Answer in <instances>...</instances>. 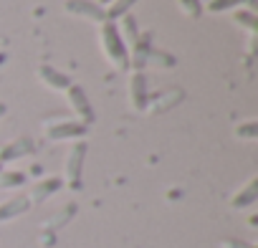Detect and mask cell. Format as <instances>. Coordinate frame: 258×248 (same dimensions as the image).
I'll return each instance as SVG.
<instances>
[{
	"mask_svg": "<svg viewBox=\"0 0 258 248\" xmlns=\"http://www.w3.org/2000/svg\"><path fill=\"white\" fill-rule=\"evenodd\" d=\"M99 46L106 56V61L116 69V71H126L129 69V51L124 46V41L116 33V23L104 21L99 26Z\"/></svg>",
	"mask_w": 258,
	"mask_h": 248,
	"instance_id": "cell-1",
	"label": "cell"
},
{
	"mask_svg": "<svg viewBox=\"0 0 258 248\" xmlns=\"http://www.w3.org/2000/svg\"><path fill=\"white\" fill-rule=\"evenodd\" d=\"M43 130H46V137L51 142H63V140L79 142L86 135V124H81L76 119H48L43 124Z\"/></svg>",
	"mask_w": 258,
	"mask_h": 248,
	"instance_id": "cell-2",
	"label": "cell"
},
{
	"mask_svg": "<svg viewBox=\"0 0 258 248\" xmlns=\"http://www.w3.org/2000/svg\"><path fill=\"white\" fill-rule=\"evenodd\" d=\"M84 160H86V142L79 140L69 147L66 162H63V180L71 190L81 188V172H84Z\"/></svg>",
	"mask_w": 258,
	"mask_h": 248,
	"instance_id": "cell-3",
	"label": "cell"
},
{
	"mask_svg": "<svg viewBox=\"0 0 258 248\" xmlns=\"http://www.w3.org/2000/svg\"><path fill=\"white\" fill-rule=\"evenodd\" d=\"M66 99H69V106H71V111H74L76 121H81V124H86V127H89V124L96 119L94 106H91V101H89L86 91H84L79 84H71V86L66 89Z\"/></svg>",
	"mask_w": 258,
	"mask_h": 248,
	"instance_id": "cell-4",
	"label": "cell"
},
{
	"mask_svg": "<svg viewBox=\"0 0 258 248\" xmlns=\"http://www.w3.org/2000/svg\"><path fill=\"white\" fill-rule=\"evenodd\" d=\"M66 13H71V16H79V18H86V21H91V23H104L106 21V16H104V8L101 6H96L94 0H66Z\"/></svg>",
	"mask_w": 258,
	"mask_h": 248,
	"instance_id": "cell-5",
	"label": "cell"
},
{
	"mask_svg": "<svg viewBox=\"0 0 258 248\" xmlns=\"http://www.w3.org/2000/svg\"><path fill=\"white\" fill-rule=\"evenodd\" d=\"M147 79L142 71H132V76H129V106H132L135 111H145L147 106Z\"/></svg>",
	"mask_w": 258,
	"mask_h": 248,
	"instance_id": "cell-6",
	"label": "cell"
},
{
	"mask_svg": "<svg viewBox=\"0 0 258 248\" xmlns=\"http://www.w3.org/2000/svg\"><path fill=\"white\" fill-rule=\"evenodd\" d=\"M36 152V142L31 137H18L8 145L0 147V165H6V162H13V160H21L26 155Z\"/></svg>",
	"mask_w": 258,
	"mask_h": 248,
	"instance_id": "cell-7",
	"label": "cell"
},
{
	"mask_svg": "<svg viewBox=\"0 0 258 248\" xmlns=\"http://www.w3.org/2000/svg\"><path fill=\"white\" fill-rule=\"evenodd\" d=\"M182 89H167V91H162V94H157V96H150L147 99V106H145V111H150V114H160V111H170L175 104H180L182 101Z\"/></svg>",
	"mask_w": 258,
	"mask_h": 248,
	"instance_id": "cell-8",
	"label": "cell"
},
{
	"mask_svg": "<svg viewBox=\"0 0 258 248\" xmlns=\"http://www.w3.org/2000/svg\"><path fill=\"white\" fill-rule=\"evenodd\" d=\"M36 74H38V79H41L51 91H66V89L71 86V79H69L63 71H58V69L48 66V64H41V66L36 69Z\"/></svg>",
	"mask_w": 258,
	"mask_h": 248,
	"instance_id": "cell-9",
	"label": "cell"
},
{
	"mask_svg": "<svg viewBox=\"0 0 258 248\" xmlns=\"http://www.w3.org/2000/svg\"><path fill=\"white\" fill-rule=\"evenodd\" d=\"M28 208H31L28 195H16V198H11L6 203H0V223H8V220L28 213Z\"/></svg>",
	"mask_w": 258,
	"mask_h": 248,
	"instance_id": "cell-10",
	"label": "cell"
},
{
	"mask_svg": "<svg viewBox=\"0 0 258 248\" xmlns=\"http://www.w3.org/2000/svg\"><path fill=\"white\" fill-rule=\"evenodd\" d=\"M258 200V177H250L240 190H235V195L230 198V205L233 208H248V205H253Z\"/></svg>",
	"mask_w": 258,
	"mask_h": 248,
	"instance_id": "cell-11",
	"label": "cell"
},
{
	"mask_svg": "<svg viewBox=\"0 0 258 248\" xmlns=\"http://www.w3.org/2000/svg\"><path fill=\"white\" fill-rule=\"evenodd\" d=\"M116 33H119V38L124 41V46H126V51L132 48L137 41H140V31H137V21L132 18V13H126L124 18H119L116 21Z\"/></svg>",
	"mask_w": 258,
	"mask_h": 248,
	"instance_id": "cell-12",
	"label": "cell"
},
{
	"mask_svg": "<svg viewBox=\"0 0 258 248\" xmlns=\"http://www.w3.org/2000/svg\"><path fill=\"white\" fill-rule=\"evenodd\" d=\"M152 46H150V36H142L132 48H129V66L132 71H142L147 66V56H150Z\"/></svg>",
	"mask_w": 258,
	"mask_h": 248,
	"instance_id": "cell-13",
	"label": "cell"
},
{
	"mask_svg": "<svg viewBox=\"0 0 258 248\" xmlns=\"http://www.w3.org/2000/svg\"><path fill=\"white\" fill-rule=\"evenodd\" d=\"M61 188V180L58 177H46V180H41L36 188H33V193L28 195V200L31 203H43L48 195H53L56 190Z\"/></svg>",
	"mask_w": 258,
	"mask_h": 248,
	"instance_id": "cell-14",
	"label": "cell"
},
{
	"mask_svg": "<svg viewBox=\"0 0 258 248\" xmlns=\"http://www.w3.org/2000/svg\"><path fill=\"white\" fill-rule=\"evenodd\" d=\"M135 3H137V0H111V3L104 8V16H106V21L116 23L119 18H124L129 11L135 8Z\"/></svg>",
	"mask_w": 258,
	"mask_h": 248,
	"instance_id": "cell-15",
	"label": "cell"
},
{
	"mask_svg": "<svg viewBox=\"0 0 258 248\" xmlns=\"http://www.w3.org/2000/svg\"><path fill=\"white\" fill-rule=\"evenodd\" d=\"M238 6H255V0H208V11L210 13H223V11H230V8H238Z\"/></svg>",
	"mask_w": 258,
	"mask_h": 248,
	"instance_id": "cell-16",
	"label": "cell"
},
{
	"mask_svg": "<svg viewBox=\"0 0 258 248\" xmlns=\"http://www.w3.org/2000/svg\"><path fill=\"white\" fill-rule=\"evenodd\" d=\"M235 137L238 140H255L258 137V121L255 119H248V121L238 124V127H235Z\"/></svg>",
	"mask_w": 258,
	"mask_h": 248,
	"instance_id": "cell-17",
	"label": "cell"
},
{
	"mask_svg": "<svg viewBox=\"0 0 258 248\" xmlns=\"http://www.w3.org/2000/svg\"><path fill=\"white\" fill-rule=\"evenodd\" d=\"M26 182V175L23 172H0V188H18V185H23Z\"/></svg>",
	"mask_w": 258,
	"mask_h": 248,
	"instance_id": "cell-18",
	"label": "cell"
},
{
	"mask_svg": "<svg viewBox=\"0 0 258 248\" xmlns=\"http://www.w3.org/2000/svg\"><path fill=\"white\" fill-rule=\"evenodd\" d=\"M177 6H180V11L187 18H200V13H203V3H200V0H177Z\"/></svg>",
	"mask_w": 258,
	"mask_h": 248,
	"instance_id": "cell-19",
	"label": "cell"
},
{
	"mask_svg": "<svg viewBox=\"0 0 258 248\" xmlns=\"http://www.w3.org/2000/svg\"><path fill=\"white\" fill-rule=\"evenodd\" d=\"M233 21H235L238 26L248 28V33H255V16H253L250 11H238V13L233 16Z\"/></svg>",
	"mask_w": 258,
	"mask_h": 248,
	"instance_id": "cell-20",
	"label": "cell"
},
{
	"mask_svg": "<svg viewBox=\"0 0 258 248\" xmlns=\"http://www.w3.org/2000/svg\"><path fill=\"white\" fill-rule=\"evenodd\" d=\"M147 64H157V69H160V66H167V69H170V66H175V58H172V56H167L165 51L152 48V51H150V56H147Z\"/></svg>",
	"mask_w": 258,
	"mask_h": 248,
	"instance_id": "cell-21",
	"label": "cell"
},
{
	"mask_svg": "<svg viewBox=\"0 0 258 248\" xmlns=\"http://www.w3.org/2000/svg\"><path fill=\"white\" fill-rule=\"evenodd\" d=\"M223 248H253V245L240 243V240H238V243H235V240H225V243H223Z\"/></svg>",
	"mask_w": 258,
	"mask_h": 248,
	"instance_id": "cell-22",
	"label": "cell"
},
{
	"mask_svg": "<svg viewBox=\"0 0 258 248\" xmlns=\"http://www.w3.org/2000/svg\"><path fill=\"white\" fill-rule=\"evenodd\" d=\"M109 3H111V0H96V6H101V8H106Z\"/></svg>",
	"mask_w": 258,
	"mask_h": 248,
	"instance_id": "cell-23",
	"label": "cell"
},
{
	"mask_svg": "<svg viewBox=\"0 0 258 248\" xmlns=\"http://www.w3.org/2000/svg\"><path fill=\"white\" fill-rule=\"evenodd\" d=\"M6 109H8V106H6L3 101H0V119H3V114H6Z\"/></svg>",
	"mask_w": 258,
	"mask_h": 248,
	"instance_id": "cell-24",
	"label": "cell"
},
{
	"mask_svg": "<svg viewBox=\"0 0 258 248\" xmlns=\"http://www.w3.org/2000/svg\"><path fill=\"white\" fill-rule=\"evenodd\" d=\"M0 172H3V165H0Z\"/></svg>",
	"mask_w": 258,
	"mask_h": 248,
	"instance_id": "cell-25",
	"label": "cell"
}]
</instances>
